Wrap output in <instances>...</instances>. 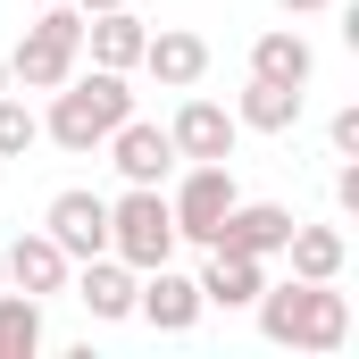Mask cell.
<instances>
[{"label": "cell", "instance_id": "6da1fadb", "mask_svg": "<svg viewBox=\"0 0 359 359\" xmlns=\"http://www.w3.org/2000/svg\"><path fill=\"white\" fill-rule=\"evenodd\" d=\"M259 334H268L276 351H343L351 343V301L334 292V284H309V276H292V284H259Z\"/></svg>", "mask_w": 359, "mask_h": 359}, {"label": "cell", "instance_id": "7a4b0ae2", "mask_svg": "<svg viewBox=\"0 0 359 359\" xmlns=\"http://www.w3.org/2000/svg\"><path fill=\"white\" fill-rule=\"evenodd\" d=\"M134 117V84L117 76V67H92V76H67V84L50 92V117H42V134L59 142V151H76L92 159L117 126Z\"/></svg>", "mask_w": 359, "mask_h": 359}, {"label": "cell", "instance_id": "3957f363", "mask_svg": "<svg viewBox=\"0 0 359 359\" xmlns=\"http://www.w3.org/2000/svg\"><path fill=\"white\" fill-rule=\"evenodd\" d=\"M76 67H84V8L42 0L34 25H25V42L8 50V84H17V92H59Z\"/></svg>", "mask_w": 359, "mask_h": 359}, {"label": "cell", "instance_id": "277c9868", "mask_svg": "<svg viewBox=\"0 0 359 359\" xmlns=\"http://www.w3.org/2000/svg\"><path fill=\"white\" fill-rule=\"evenodd\" d=\"M109 251L126 259V268H159V259H176V217H168V184H126L117 201H109Z\"/></svg>", "mask_w": 359, "mask_h": 359}, {"label": "cell", "instance_id": "5b68a950", "mask_svg": "<svg viewBox=\"0 0 359 359\" xmlns=\"http://www.w3.org/2000/svg\"><path fill=\"white\" fill-rule=\"evenodd\" d=\"M234 201H243V192H234V159H184L176 192H168V217H176V243H201V251H209Z\"/></svg>", "mask_w": 359, "mask_h": 359}, {"label": "cell", "instance_id": "8992f818", "mask_svg": "<svg viewBox=\"0 0 359 359\" xmlns=\"http://www.w3.org/2000/svg\"><path fill=\"white\" fill-rule=\"evenodd\" d=\"M42 234H50L67 259H100V251H109V201H100V192H84V184L50 192V209H42Z\"/></svg>", "mask_w": 359, "mask_h": 359}, {"label": "cell", "instance_id": "52a82bcc", "mask_svg": "<svg viewBox=\"0 0 359 359\" xmlns=\"http://www.w3.org/2000/svg\"><path fill=\"white\" fill-rule=\"evenodd\" d=\"M201 284L192 276H176V259H159V268H142V284H134V318H151L159 334H192L201 326Z\"/></svg>", "mask_w": 359, "mask_h": 359}, {"label": "cell", "instance_id": "ba28073f", "mask_svg": "<svg viewBox=\"0 0 359 359\" xmlns=\"http://www.w3.org/2000/svg\"><path fill=\"white\" fill-rule=\"evenodd\" d=\"M100 151H109V168H117L126 184H168V176H176V142H168V126L126 117V126H117Z\"/></svg>", "mask_w": 359, "mask_h": 359}, {"label": "cell", "instance_id": "9c48e42d", "mask_svg": "<svg viewBox=\"0 0 359 359\" xmlns=\"http://www.w3.org/2000/svg\"><path fill=\"white\" fill-rule=\"evenodd\" d=\"M284 234H292V209H284V201H234V209H226V226H217V251L284 259Z\"/></svg>", "mask_w": 359, "mask_h": 359}, {"label": "cell", "instance_id": "30bf717a", "mask_svg": "<svg viewBox=\"0 0 359 359\" xmlns=\"http://www.w3.org/2000/svg\"><path fill=\"white\" fill-rule=\"evenodd\" d=\"M142 67H151L159 92H192L201 76H209V42H201L192 25H159V34L142 42Z\"/></svg>", "mask_w": 359, "mask_h": 359}, {"label": "cell", "instance_id": "8fae6325", "mask_svg": "<svg viewBox=\"0 0 359 359\" xmlns=\"http://www.w3.org/2000/svg\"><path fill=\"white\" fill-rule=\"evenodd\" d=\"M67 284H76V301H84L100 326H117V318H134V284H142V276L126 268L117 251H100V259H76Z\"/></svg>", "mask_w": 359, "mask_h": 359}, {"label": "cell", "instance_id": "7c38bea8", "mask_svg": "<svg viewBox=\"0 0 359 359\" xmlns=\"http://www.w3.org/2000/svg\"><path fill=\"white\" fill-rule=\"evenodd\" d=\"M234 109H217V100H184L176 117H168V142H176V159H234Z\"/></svg>", "mask_w": 359, "mask_h": 359}, {"label": "cell", "instance_id": "4fadbf2b", "mask_svg": "<svg viewBox=\"0 0 359 359\" xmlns=\"http://www.w3.org/2000/svg\"><path fill=\"white\" fill-rule=\"evenodd\" d=\"M0 268H8V284L17 292H34V301H50V292H67V276H76V259L50 243V234H17L8 251H0Z\"/></svg>", "mask_w": 359, "mask_h": 359}, {"label": "cell", "instance_id": "5bb4252c", "mask_svg": "<svg viewBox=\"0 0 359 359\" xmlns=\"http://www.w3.org/2000/svg\"><path fill=\"white\" fill-rule=\"evenodd\" d=\"M142 42H151V25H142L134 8H100V17H84V59H92V67L134 76V67H142Z\"/></svg>", "mask_w": 359, "mask_h": 359}, {"label": "cell", "instance_id": "9a60e30c", "mask_svg": "<svg viewBox=\"0 0 359 359\" xmlns=\"http://www.w3.org/2000/svg\"><path fill=\"white\" fill-rule=\"evenodd\" d=\"M192 284H201L209 309H251L259 284H268V259H251V251H217V243H209V268L192 276Z\"/></svg>", "mask_w": 359, "mask_h": 359}, {"label": "cell", "instance_id": "2e32d148", "mask_svg": "<svg viewBox=\"0 0 359 359\" xmlns=\"http://www.w3.org/2000/svg\"><path fill=\"white\" fill-rule=\"evenodd\" d=\"M284 259H292V276H309V284H343V268H351V243H343V226H301V217H292Z\"/></svg>", "mask_w": 359, "mask_h": 359}, {"label": "cell", "instance_id": "e0dca14e", "mask_svg": "<svg viewBox=\"0 0 359 359\" xmlns=\"http://www.w3.org/2000/svg\"><path fill=\"white\" fill-rule=\"evenodd\" d=\"M251 76H268V84H292L309 92V76H318V50L292 34V25H268L259 42H251Z\"/></svg>", "mask_w": 359, "mask_h": 359}, {"label": "cell", "instance_id": "ac0fdd59", "mask_svg": "<svg viewBox=\"0 0 359 359\" xmlns=\"http://www.w3.org/2000/svg\"><path fill=\"white\" fill-rule=\"evenodd\" d=\"M234 126H251V134H292L301 126V92L292 84H268V76H251L243 100H234Z\"/></svg>", "mask_w": 359, "mask_h": 359}, {"label": "cell", "instance_id": "d6986e66", "mask_svg": "<svg viewBox=\"0 0 359 359\" xmlns=\"http://www.w3.org/2000/svg\"><path fill=\"white\" fill-rule=\"evenodd\" d=\"M42 351V301L0 284V359H34Z\"/></svg>", "mask_w": 359, "mask_h": 359}, {"label": "cell", "instance_id": "ffe728a7", "mask_svg": "<svg viewBox=\"0 0 359 359\" xmlns=\"http://www.w3.org/2000/svg\"><path fill=\"white\" fill-rule=\"evenodd\" d=\"M34 142H42V117H34L17 92H0V159H25Z\"/></svg>", "mask_w": 359, "mask_h": 359}, {"label": "cell", "instance_id": "44dd1931", "mask_svg": "<svg viewBox=\"0 0 359 359\" xmlns=\"http://www.w3.org/2000/svg\"><path fill=\"white\" fill-rule=\"evenodd\" d=\"M326 142H334V159H359V109H334Z\"/></svg>", "mask_w": 359, "mask_h": 359}, {"label": "cell", "instance_id": "7402d4cb", "mask_svg": "<svg viewBox=\"0 0 359 359\" xmlns=\"http://www.w3.org/2000/svg\"><path fill=\"white\" fill-rule=\"evenodd\" d=\"M67 8H84V17H100V8H126V0H67Z\"/></svg>", "mask_w": 359, "mask_h": 359}, {"label": "cell", "instance_id": "603a6c76", "mask_svg": "<svg viewBox=\"0 0 359 359\" xmlns=\"http://www.w3.org/2000/svg\"><path fill=\"white\" fill-rule=\"evenodd\" d=\"M284 8H292V17H309V8H334V0H284Z\"/></svg>", "mask_w": 359, "mask_h": 359}, {"label": "cell", "instance_id": "cb8c5ba5", "mask_svg": "<svg viewBox=\"0 0 359 359\" xmlns=\"http://www.w3.org/2000/svg\"><path fill=\"white\" fill-rule=\"evenodd\" d=\"M0 92H17V84H8V59H0Z\"/></svg>", "mask_w": 359, "mask_h": 359}, {"label": "cell", "instance_id": "d4e9b609", "mask_svg": "<svg viewBox=\"0 0 359 359\" xmlns=\"http://www.w3.org/2000/svg\"><path fill=\"white\" fill-rule=\"evenodd\" d=\"M25 8H42V0H25Z\"/></svg>", "mask_w": 359, "mask_h": 359}, {"label": "cell", "instance_id": "484cf974", "mask_svg": "<svg viewBox=\"0 0 359 359\" xmlns=\"http://www.w3.org/2000/svg\"><path fill=\"white\" fill-rule=\"evenodd\" d=\"M0 284H8V268H0Z\"/></svg>", "mask_w": 359, "mask_h": 359}]
</instances>
